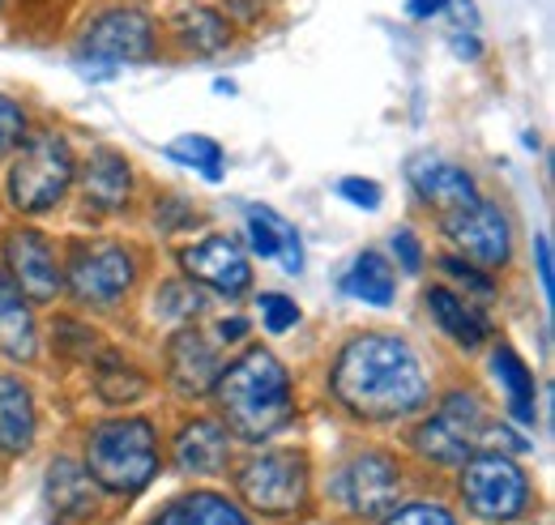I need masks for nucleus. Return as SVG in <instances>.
I'll return each mask as SVG.
<instances>
[{
	"label": "nucleus",
	"mask_w": 555,
	"mask_h": 525,
	"mask_svg": "<svg viewBox=\"0 0 555 525\" xmlns=\"http://www.w3.org/2000/svg\"><path fill=\"white\" fill-rule=\"evenodd\" d=\"M26 132H30V112H26L17 99L0 94V158H9V154L22 145Z\"/></svg>",
	"instance_id": "nucleus-33"
},
{
	"label": "nucleus",
	"mask_w": 555,
	"mask_h": 525,
	"mask_svg": "<svg viewBox=\"0 0 555 525\" xmlns=\"http://www.w3.org/2000/svg\"><path fill=\"white\" fill-rule=\"evenodd\" d=\"M52 350L69 363H94L103 350V337H99V329H90L77 317H56L52 321Z\"/></svg>",
	"instance_id": "nucleus-28"
},
{
	"label": "nucleus",
	"mask_w": 555,
	"mask_h": 525,
	"mask_svg": "<svg viewBox=\"0 0 555 525\" xmlns=\"http://www.w3.org/2000/svg\"><path fill=\"white\" fill-rule=\"evenodd\" d=\"M457 500L479 525H513L534 509V483L517 453L475 449L457 465Z\"/></svg>",
	"instance_id": "nucleus-7"
},
{
	"label": "nucleus",
	"mask_w": 555,
	"mask_h": 525,
	"mask_svg": "<svg viewBox=\"0 0 555 525\" xmlns=\"http://www.w3.org/2000/svg\"><path fill=\"white\" fill-rule=\"evenodd\" d=\"M150 394V376L141 372L133 359H125L120 350H99L94 359V397L103 406H133Z\"/></svg>",
	"instance_id": "nucleus-26"
},
{
	"label": "nucleus",
	"mask_w": 555,
	"mask_h": 525,
	"mask_svg": "<svg viewBox=\"0 0 555 525\" xmlns=\"http://www.w3.org/2000/svg\"><path fill=\"white\" fill-rule=\"evenodd\" d=\"M257 317H261L266 333H274V337L291 333V329L304 321L299 304H295L291 295H282V291H261V295H257Z\"/></svg>",
	"instance_id": "nucleus-32"
},
{
	"label": "nucleus",
	"mask_w": 555,
	"mask_h": 525,
	"mask_svg": "<svg viewBox=\"0 0 555 525\" xmlns=\"http://www.w3.org/2000/svg\"><path fill=\"white\" fill-rule=\"evenodd\" d=\"M487 427H491V414H487V401L479 397V389H449L440 394V401L415 414V432H411V453L427 461V465H462L479 445L487 440Z\"/></svg>",
	"instance_id": "nucleus-9"
},
{
	"label": "nucleus",
	"mask_w": 555,
	"mask_h": 525,
	"mask_svg": "<svg viewBox=\"0 0 555 525\" xmlns=\"http://www.w3.org/2000/svg\"><path fill=\"white\" fill-rule=\"evenodd\" d=\"M406 184H411L418 205L431 209L436 218L453 214V209H462V205H470V201L479 197L475 176L462 163H449L440 154H415L406 163Z\"/></svg>",
	"instance_id": "nucleus-17"
},
{
	"label": "nucleus",
	"mask_w": 555,
	"mask_h": 525,
	"mask_svg": "<svg viewBox=\"0 0 555 525\" xmlns=\"http://www.w3.org/2000/svg\"><path fill=\"white\" fill-rule=\"evenodd\" d=\"M167 39L184 56L209 61V56H222L235 43V22L214 4H180L167 22Z\"/></svg>",
	"instance_id": "nucleus-21"
},
{
	"label": "nucleus",
	"mask_w": 555,
	"mask_h": 525,
	"mask_svg": "<svg viewBox=\"0 0 555 525\" xmlns=\"http://www.w3.org/2000/svg\"><path fill=\"white\" fill-rule=\"evenodd\" d=\"M77 180V154L61 129H35L9 158L4 171V201L22 218H43L61 209Z\"/></svg>",
	"instance_id": "nucleus-4"
},
{
	"label": "nucleus",
	"mask_w": 555,
	"mask_h": 525,
	"mask_svg": "<svg viewBox=\"0 0 555 525\" xmlns=\"http://www.w3.org/2000/svg\"><path fill=\"white\" fill-rule=\"evenodd\" d=\"M218 372H222V346L197 325H180L163 346V381L184 401L209 397Z\"/></svg>",
	"instance_id": "nucleus-14"
},
{
	"label": "nucleus",
	"mask_w": 555,
	"mask_h": 525,
	"mask_svg": "<svg viewBox=\"0 0 555 525\" xmlns=\"http://www.w3.org/2000/svg\"><path fill=\"white\" fill-rule=\"evenodd\" d=\"M163 52V30L158 22L141 9V4H107L99 13H90V22L81 26L77 43H73V61L86 68H112L120 65H150Z\"/></svg>",
	"instance_id": "nucleus-8"
},
{
	"label": "nucleus",
	"mask_w": 555,
	"mask_h": 525,
	"mask_svg": "<svg viewBox=\"0 0 555 525\" xmlns=\"http://www.w3.org/2000/svg\"><path fill=\"white\" fill-rule=\"evenodd\" d=\"M534 261H539V286H543V299L552 304V295H555V265H552V240H547V235H539V240H534Z\"/></svg>",
	"instance_id": "nucleus-37"
},
{
	"label": "nucleus",
	"mask_w": 555,
	"mask_h": 525,
	"mask_svg": "<svg viewBox=\"0 0 555 525\" xmlns=\"http://www.w3.org/2000/svg\"><path fill=\"white\" fill-rule=\"evenodd\" d=\"M440 231L479 269H504L513 261V218L504 214L500 201L475 197L453 214H440Z\"/></svg>",
	"instance_id": "nucleus-13"
},
{
	"label": "nucleus",
	"mask_w": 555,
	"mask_h": 525,
	"mask_svg": "<svg viewBox=\"0 0 555 525\" xmlns=\"http://www.w3.org/2000/svg\"><path fill=\"white\" fill-rule=\"evenodd\" d=\"M453 52H457L462 61H479V56H483V43H479L475 26H470V30H466V26H457V30H453Z\"/></svg>",
	"instance_id": "nucleus-38"
},
{
	"label": "nucleus",
	"mask_w": 555,
	"mask_h": 525,
	"mask_svg": "<svg viewBox=\"0 0 555 525\" xmlns=\"http://www.w3.org/2000/svg\"><path fill=\"white\" fill-rule=\"evenodd\" d=\"M39 440V401L22 372H0V458H26Z\"/></svg>",
	"instance_id": "nucleus-22"
},
{
	"label": "nucleus",
	"mask_w": 555,
	"mask_h": 525,
	"mask_svg": "<svg viewBox=\"0 0 555 525\" xmlns=\"http://www.w3.org/2000/svg\"><path fill=\"white\" fill-rule=\"evenodd\" d=\"M145 525H253V517L244 513L235 496L214 491V487H193L167 500Z\"/></svg>",
	"instance_id": "nucleus-24"
},
{
	"label": "nucleus",
	"mask_w": 555,
	"mask_h": 525,
	"mask_svg": "<svg viewBox=\"0 0 555 525\" xmlns=\"http://www.w3.org/2000/svg\"><path fill=\"white\" fill-rule=\"evenodd\" d=\"M81 189V205L90 214H125L133 205V189H138V171L133 163L112 150V145H94L81 163H77V180Z\"/></svg>",
	"instance_id": "nucleus-16"
},
{
	"label": "nucleus",
	"mask_w": 555,
	"mask_h": 525,
	"mask_svg": "<svg viewBox=\"0 0 555 525\" xmlns=\"http://www.w3.org/2000/svg\"><path fill=\"white\" fill-rule=\"evenodd\" d=\"M440 269L449 273V282H457V286H466V291H475V295H495V282H491V273L479 269V265H470L466 257H440Z\"/></svg>",
	"instance_id": "nucleus-34"
},
{
	"label": "nucleus",
	"mask_w": 555,
	"mask_h": 525,
	"mask_svg": "<svg viewBox=\"0 0 555 525\" xmlns=\"http://www.w3.org/2000/svg\"><path fill=\"white\" fill-rule=\"evenodd\" d=\"M380 525H462L457 513L444 504V500H406V504H393Z\"/></svg>",
	"instance_id": "nucleus-31"
},
{
	"label": "nucleus",
	"mask_w": 555,
	"mask_h": 525,
	"mask_svg": "<svg viewBox=\"0 0 555 525\" xmlns=\"http://www.w3.org/2000/svg\"><path fill=\"white\" fill-rule=\"evenodd\" d=\"M338 197L354 205V209H380V201H385V189L376 184V180H363V176H343L338 180Z\"/></svg>",
	"instance_id": "nucleus-36"
},
{
	"label": "nucleus",
	"mask_w": 555,
	"mask_h": 525,
	"mask_svg": "<svg viewBox=\"0 0 555 525\" xmlns=\"http://www.w3.org/2000/svg\"><path fill=\"white\" fill-rule=\"evenodd\" d=\"M487 368H491V381L504 394V419L513 427H534L539 423V381H534L530 363L517 355V346L500 337L487 355Z\"/></svg>",
	"instance_id": "nucleus-19"
},
{
	"label": "nucleus",
	"mask_w": 555,
	"mask_h": 525,
	"mask_svg": "<svg viewBox=\"0 0 555 525\" xmlns=\"http://www.w3.org/2000/svg\"><path fill=\"white\" fill-rule=\"evenodd\" d=\"M325 389L334 397V406L363 427L411 423L431 406V394H436L415 342L385 329L350 333L330 363Z\"/></svg>",
	"instance_id": "nucleus-1"
},
{
	"label": "nucleus",
	"mask_w": 555,
	"mask_h": 525,
	"mask_svg": "<svg viewBox=\"0 0 555 525\" xmlns=\"http://www.w3.org/2000/svg\"><path fill=\"white\" fill-rule=\"evenodd\" d=\"M235 465V436L218 414H193L171 436V470L184 478H218Z\"/></svg>",
	"instance_id": "nucleus-15"
},
{
	"label": "nucleus",
	"mask_w": 555,
	"mask_h": 525,
	"mask_svg": "<svg viewBox=\"0 0 555 525\" xmlns=\"http://www.w3.org/2000/svg\"><path fill=\"white\" fill-rule=\"evenodd\" d=\"M61 265H65V295L81 312H116L141 278L138 248L112 235H77Z\"/></svg>",
	"instance_id": "nucleus-6"
},
{
	"label": "nucleus",
	"mask_w": 555,
	"mask_h": 525,
	"mask_svg": "<svg viewBox=\"0 0 555 525\" xmlns=\"http://www.w3.org/2000/svg\"><path fill=\"white\" fill-rule=\"evenodd\" d=\"M343 291H347L350 299L367 304V308H389L398 299V269H393V261L385 253L363 248L350 261L347 273H343Z\"/></svg>",
	"instance_id": "nucleus-25"
},
{
	"label": "nucleus",
	"mask_w": 555,
	"mask_h": 525,
	"mask_svg": "<svg viewBox=\"0 0 555 525\" xmlns=\"http://www.w3.org/2000/svg\"><path fill=\"white\" fill-rule=\"evenodd\" d=\"M167 154L176 158V163H184V167H193V171H202L206 180H222V163H227V154H222V145L206 137V132H184L180 141H171L167 145Z\"/></svg>",
	"instance_id": "nucleus-29"
},
{
	"label": "nucleus",
	"mask_w": 555,
	"mask_h": 525,
	"mask_svg": "<svg viewBox=\"0 0 555 525\" xmlns=\"http://www.w3.org/2000/svg\"><path fill=\"white\" fill-rule=\"evenodd\" d=\"M0 9H4V0H0Z\"/></svg>",
	"instance_id": "nucleus-41"
},
{
	"label": "nucleus",
	"mask_w": 555,
	"mask_h": 525,
	"mask_svg": "<svg viewBox=\"0 0 555 525\" xmlns=\"http://www.w3.org/2000/svg\"><path fill=\"white\" fill-rule=\"evenodd\" d=\"M402 487H406V465H402V458L389 453V449L363 445V449L347 453L343 465L334 470L330 496L343 504V513H350V517L380 522L402 500Z\"/></svg>",
	"instance_id": "nucleus-10"
},
{
	"label": "nucleus",
	"mask_w": 555,
	"mask_h": 525,
	"mask_svg": "<svg viewBox=\"0 0 555 525\" xmlns=\"http://www.w3.org/2000/svg\"><path fill=\"white\" fill-rule=\"evenodd\" d=\"M176 261L180 278H189L197 291H209L218 299H244L253 291V257L227 231H209L197 244H184Z\"/></svg>",
	"instance_id": "nucleus-12"
},
{
	"label": "nucleus",
	"mask_w": 555,
	"mask_h": 525,
	"mask_svg": "<svg viewBox=\"0 0 555 525\" xmlns=\"http://www.w3.org/2000/svg\"><path fill=\"white\" fill-rule=\"evenodd\" d=\"M278 222H282V214H274L270 205H248V209H244V235H248V253H253V257L278 261V248H282Z\"/></svg>",
	"instance_id": "nucleus-30"
},
{
	"label": "nucleus",
	"mask_w": 555,
	"mask_h": 525,
	"mask_svg": "<svg viewBox=\"0 0 555 525\" xmlns=\"http://www.w3.org/2000/svg\"><path fill=\"white\" fill-rule=\"evenodd\" d=\"M423 308L457 350H479L483 342H491V321L483 317V308H475V299L449 282H431L423 291Z\"/></svg>",
	"instance_id": "nucleus-18"
},
{
	"label": "nucleus",
	"mask_w": 555,
	"mask_h": 525,
	"mask_svg": "<svg viewBox=\"0 0 555 525\" xmlns=\"http://www.w3.org/2000/svg\"><path fill=\"white\" fill-rule=\"evenodd\" d=\"M444 9H453V0H406V13L418 17V22H427V17L444 13Z\"/></svg>",
	"instance_id": "nucleus-40"
},
{
	"label": "nucleus",
	"mask_w": 555,
	"mask_h": 525,
	"mask_svg": "<svg viewBox=\"0 0 555 525\" xmlns=\"http://www.w3.org/2000/svg\"><path fill=\"white\" fill-rule=\"evenodd\" d=\"M389 248H393V261H398V269L402 273H411V278H418L423 273V244H418V235L411 231V227H398L393 235H389Z\"/></svg>",
	"instance_id": "nucleus-35"
},
{
	"label": "nucleus",
	"mask_w": 555,
	"mask_h": 525,
	"mask_svg": "<svg viewBox=\"0 0 555 525\" xmlns=\"http://www.w3.org/2000/svg\"><path fill=\"white\" fill-rule=\"evenodd\" d=\"M231 487L235 500L244 504L248 517L286 522L308 509L312 496V461L304 449H253L240 465H231Z\"/></svg>",
	"instance_id": "nucleus-5"
},
{
	"label": "nucleus",
	"mask_w": 555,
	"mask_h": 525,
	"mask_svg": "<svg viewBox=\"0 0 555 525\" xmlns=\"http://www.w3.org/2000/svg\"><path fill=\"white\" fill-rule=\"evenodd\" d=\"M43 333L35 321V304L13 286V278L0 269V355L9 363H35Z\"/></svg>",
	"instance_id": "nucleus-23"
},
{
	"label": "nucleus",
	"mask_w": 555,
	"mask_h": 525,
	"mask_svg": "<svg viewBox=\"0 0 555 525\" xmlns=\"http://www.w3.org/2000/svg\"><path fill=\"white\" fill-rule=\"evenodd\" d=\"M0 269L13 278V286L35 304L48 308L65 295V265L52 244V235H43L39 227H9L0 235Z\"/></svg>",
	"instance_id": "nucleus-11"
},
{
	"label": "nucleus",
	"mask_w": 555,
	"mask_h": 525,
	"mask_svg": "<svg viewBox=\"0 0 555 525\" xmlns=\"http://www.w3.org/2000/svg\"><path fill=\"white\" fill-rule=\"evenodd\" d=\"M209 397L222 427L244 445L274 440L299 414L295 376L266 342H248L235 359H222V372Z\"/></svg>",
	"instance_id": "nucleus-2"
},
{
	"label": "nucleus",
	"mask_w": 555,
	"mask_h": 525,
	"mask_svg": "<svg viewBox=\"0 0 555 525\" xmlns=\"http://www.w3.org/2000/svg\"><path fill=\"white\" fill-rule=\"evenodd\" d=\"M202 308H206V295L189 278H171V282H163L154 291V317L158 321H171L176 329L193 325L202 317Z\"/></svg>",
	"instance_id": "nucleus-27"
},
{
	"label": "nucleus",
	"mask_w": 555,
	"mask_h": 525,
	"mask_svg": "<svg viewBox=\"0 0 555 525\" xmlns=\"http://www.w3.org/2000/svg\"><path fill=\"white\" fill-rule=\"evenodd\" d=\"M248 337V317H222L218 325H214V342L222 346V342H244Z\"/></svg>",
	"instance_id": "nucleus-39"
},
{
	"label": "nucleus",
	"mask_w": 555,
	"mask_h": 525,
	"mask_svg": "<svg viewBox=\"0 0 555 525\" xmlns=\"http://www.w3.org/2000/svg\"><path fill=\"white\" fill-rule=\"evenodd\" d=\"M81 465L103 496L133 500L163 470V432L150 414H112L86 427Z\"/></svg>",
	"instance_id": "nucleus-3"
},
{
	"label": "nucleus",
	"mask_w": 555,
	"mask_h": 525,
	"mask_svg": "<svg viewBox=\"0 0 555 525\" xmlns=\"http://www.w3.org/2000/svg\"><path fill=\"white\" fill-rule=\"evenodd\" d=\"M99 487L90 483L81 458H52L48 461V474H43V500H48V513L56 517V525L69 522H90L99 513Z\"/></svg>",
	"instance_id": "nucleus-20"
}]
</instances>
